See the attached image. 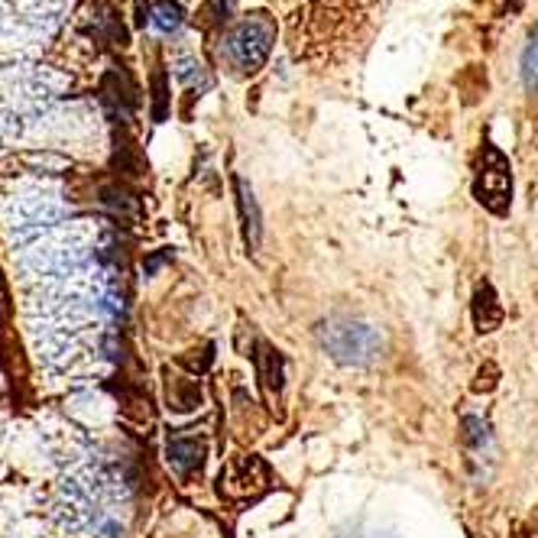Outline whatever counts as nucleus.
Segmentation results:
<instances>
[{"instance_id": "1", "label": "nucleus", "mask_w": 538, "mask_h": 538, "mask_svg": "<svg viewBox=\"0 0 538 538\" xmlns=\"http://www.w3.org/2000/svg\"><path fill=\"white\" fill-rule=\"evenodd\" d=\"M318 344L344 367H370L383 354V334L367 322H328L318 328Z\"/></svg>"}, {"instance_id": "2", "label": "nucleus", "mask_w": 538, "mask_h": 538, "mask_svg": "<svg viewBox=\"0 0 538 538\" xmlns=\"http://www.w3.org/2000/svg\"><path fill=\"white\" fill-rule=\"evenodd\" d=\"M276 43V24L266 14H254L240 20L227 36V55L234 59V65L244 72H260L263 62L273 53Z\"/></svg>"}, {"instance_id": "3", "label": "nucleus", "mask_w": 538, "mask_h": 538, "mask_svg": "<svg viewBox=\"0 0 538 538\" xmlns=\"http://www.w3.org/2000/svg\"><path fill=\"white\" fill-rule=\"evenodd\" d=\"M474 195L493 215H506L509 198H513V166L493 143H484V162L477 169Z\"/></svg>"}, {"instance_id": "4", "label": "nucleus", "mask_w": 538, "mask_h": 538, "mask_svg": "<svg viewBox=\"0 0 538 538\" xmlns=\"http://www.w3.org/2000/svg\"><path fill=\"white\" fill-rule=\"evenodd\" d=\"M101 101L108 104L110 110H114L117 117H127L137 110V104H139V91H137V85L130 82V75L127 72H117V69H110L108 75H104V82H101Z\"/></svg>"}, {"instance_id": "5", "label": "nucleus", "mask_w": 538, "mask_h": 538, "mask_svg": "<svg viewBox=\"0 0 538 538\" xmlns=\"http://www.w3.org/2000/svg\"><path fill=\"white\" fill-rule=\"evenodd\" d=\"M234 188H237V208H240V224H244V240L250 250H256V246H260V237H263V215H260V205H256V195L240 176H234Z\"/></svg>"}, {"instance_id": "6", "label": "nucleus", "mask_w": 538, "mask_h": 538, "mask_svg": "<svg viewBox=\"0 0 538 538\" xmlns=\"http://www.w3.org/2000/svg\"><path fill=\"white\" fill-rule=\"evenodd\" d=\"M503 322V305L500 299H496V293H493V285L484 283L477 289V295H474V324H477L480 334H490V331H496Z\"/></svg>"}, {"instance_id": "7", "label": "nucleus", "mask_w": 538, "mask_h": 538, "mask_svg": "<svg viewBox=\"0 0 538 538\" xmlns=\"http://www.w3.org/2000/svg\"><path fill=\"white\" fill-rule=\"evenodd\" d=\"M166 454H169L172 467H176L182 477H188V474L198 470L201 461H205V445H201L198 438H172Z\"/></svg>"}, {"instance_id": "8", "label": "nucleus", "mask_w": 538, "mask_h": 538, "mask_svg": "<svg viewBox=\"0 0 538 538\" xmlns=\"http://www.w3.org/2000/svg\"><path fill=\"white\" fill-rule=\"evenodd\" d=\"M36 360L43 363V367H59V363L72 360V354H75V341L69 338V334H46L43 341H36Z\"/></svg>"}, {"instance_id": "9", "label": "nucleus", "mask_w": 538, "mask_h": 538, "mask_svg": "<svg viewBox=\"0 0 538 538\" xmlns=\"http://www.w3.org/2000/svg\"><path fill=\"white\" fill-rule=\"evenodd\" d=\"M149 20H153L156 30L162 33H176L178 26L185 24V10L178 0H156L153 4V14H149Z\"/></svg>"}, {"instance_id": "10", "label": "nucleus", "mask_w": 538, "mask_h": 538, "mask_svg": "<svg viewBox=\"0 0 538 538\" xmlns=\"http://www.w3.org/2000/svg\"><path fill=\"white\" fill-rule=\"evenodd\" d=\"M256 363H260V377L266 379L269 389H283V357H279V351H273V347L266 344H256Z\"/></svg>"}, {"instance_id": "11", "label": "nucleus", "mask_w": 538, "mask_h": 538, "mask_svg": "<svg viewBox=\"0 0 538 538\" xmlns=\"http://www.w3.org/2000/svg\"><path fill=\"white\" fill-rule=\"evenodd\" d=\"M149 94H153V120L162 123L166 117H169V72H166V69L153 72Z\"/></svg>"}, {"instance_id": "12", "label": "nucleus", "mask_w": 538, "mask_h": 538, "mask_svg": "<svg viewBox=\"0 0 538 538\" xmlns=\"http://www.w3.org/2000/svg\"><path fill=\"white\" fill-rule=\"evenodd\" d=\"M101 201L108 205L110 211H117V215L123 217H137V198H133L127 188H120V185H108V188H101Z\"/></svg>"}, {"instance_id": "13", "label": "nucleus", "mask_w": 538, "mask_h": 538, "mask_svg": "<svg viewBox=\"0 0 538 538\" xmlns=\"http://www.w3.org/2000/svg\"><path fill=\"white\" fill-rule=\"evenodd\" d=\"M523 78H525V88H529L532 94H538V26L523 53Z\"/></svg>"}, {"instance_id": "14", "label": "nucleus", "mask_w": 538, "mask_h": 538, "mask_svg": "<svg viewBox=\"0 0 538 538\" xmlns=\"http://www.w3.org/2000/svg\"><path fill=\"white\" fill-rule=\"evenodd\" d=\"M208 24L211 26L227 24V0H208Z\"/></svg>"}, {"instance_id": "15", "label": "nucleus", "mask_w": 538, "mask_h": 538, "mask_svg": "<svg viewBox=\"0 0 538 538\" xmlns=\"http://www.w3.org/2000/svg\"><path fill=\"white\" fill-rule=\"evenodd\" d=\"M166 260H169V254H156V256H149V260L143 263V273H147V276H153L156 269H159V266H162V263H166Z\"/></svg>"}, {"instance_id": "16", "label": "nucleus", "mask_w": 538, "mask_h": 538, "mask_svg": "<svg viewBox=\"0 0 538 538\" xmlns=\"http://www.w3.org/2000/svg\"><path fill=\"white\" fill-rule=\"evenodd\" d=\"M147 14H153V10L143 7V0H137V24H139V26H143V24H147V20H149Z\"/></svg>"}, {"instance_id": "17", "label": "nucleus", "mask_w": 538, "mask_h": 538, "mask_svg": "<svg viewBox=\"0 0 538 538\" xmlns=\"http://www.w3.org/2000/svg\"><path fill=\"white\" fill-rule=\"evenodd\" d=\"M523 4H525V0H509V10H513V14H519V10H523Z\"/></svg>"}]
</instances>
